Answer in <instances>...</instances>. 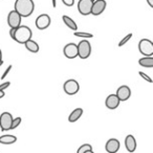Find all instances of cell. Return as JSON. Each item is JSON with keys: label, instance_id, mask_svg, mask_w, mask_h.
<instances>
[{"label": "cell", "instance_id": "6da1fadb", "mask_svg": "<svg viewBox=\"0 0 153 153\" xmlns=\"http://www.w3.org/2000/svg\"><path fill=\"white\" fill-rule=\"evenodd\" d=\"M35 10V3L33 0H16L15 9L14 11L17 12L21 17H30Z\"/></svg>", "mask_w": 153, "mask_h": 153}, {"label": "cell", "instance_id": "7a4b0ae2", "mask_svg": "<svg viewBox=\"0 0 153 153\" xmlns=\"http://www.w3.org/2000/svg\"><path fill=\"white\" fill-rule=\"evenodd\" d=\"M33 32L28 26L26 25H20L18 28L15 30V34H14L13 40L16 41L19 44H25L28 40L32 39Z\"/></svg>", "mask_w": 153, "mask_h": 153}, {"label": "cell", "instance_id": "3957f363", "mask_svg": "<svg viewBox=\"0 0 153 153\" xmlns=\"http://www.w3.org/2000/svg\"><path fill=\"white\" fill-rule=\"evenodd\" d=\"M78 57L80 59H87L89 58L90 53H91V45H90L89 41H87L86 39L80 41L78 44Z\"/></svg>", "mask_w": 153, "mask_h": 153}, {"label": "cell", "instance_id": "277c9868", "mask_svg": "<svg viewBox=\"0 0 153 153\" xmlns=\"http://www.w3.org/2000/svg\"><path fill=\"white\" fill-rule=\"evenodd\" d=\"M140 53L144 57H152L153 56V43L149 39H142L138 43Z\"/></svg>", "mask_w": 153, "mask_h": 153}, {"label": "cell", "instance_id": "5b68a950", "mask_svg": "<svg viewBox=\"0 0 153 153\" xmlns=\"http://www.w3.org/2000/svg\"><path fill=\"white\" fill-rule=\"evenodd\" d=\"M63 89L66 94L68 96H74L79 92L80 90V84L74 79H69L64 83Z\"/></svg>", "mask_w": 153, "mask_h": 153}, {"label": "cell", "instance_id": "8992f818", "mask_svg": "<svg viewBox=\"0 0 153 153\" xmlns=\"http://www.w3.org/2000/svg\"><path fill=\"white\" fill-rule=\"evenodd\" d=\"M13 119V115L10 112H2L0 114V129H1V131L11 130Z\"/></svg>", "mask_w": 153, "mask_h": 153}, {"label": "cell", "instance_id": "52a82bcc", "mask_svg": "<svg viewBox=\"0 0 153 153\" xmlns=\"http://www.w3.org/2000/svg\"><path fill=\"white\" fill-rule=\"evenodd\" d=\"M94 1L92 0H79L78 2V11L81 15L88 16L91 14V7Z\"/></svg>", "mask_w": 153, "mask_h": 153}, {"label": "cell", "instance_id": "ba28073f", "mask_svg": "<svg viewBox=\"0 0 153 153\" xmlns=\"http://www.w3.org/2000/svg\"><path fill=\"white\" fill-rule=\"evenodd\" d=\"M21 16L15 11H11L7 15V24L10 28H18L21 25Z\"/></svg>", "mask_w": 153, "mask_h": 153}, {"label": "cell", "instance_id": "9c48e42d", "mask_svg": "<svg viewBox=\"0 0 153 153\" xmlns=\"http://www.w3.org/2000/svg\"><path fill=\"white\" fill-rule=\"evenodd\" d=\"M51 22V17H49V15H47V14H41L40 16L37 17L35 23H36V26L38 30H43L49 27Z\"/></svg>", "mask_w": 153, "mask_h": 153}, {"label": "cell", "instance_id": "30bf717a", "mask_svg": "<svg viewBox=\"0 0 153 153\" xmlns=\"http://www.w3.org/2000/svg\"><path fill=\"white\" fill-rule=\"evenodd\" d=\"M106 7H107V2L105 0H94V3H92L91 14L90 15H94V16L101 15L106 10Z\"/></svg>", "mask_w": 153, "mask_h": 153}, {"label": "cell", "instance_id": "8fae6325", "mask_svg": "<svg viewBox=\"0 0 153 153\" xmlns=\"http://www.w3.org/2000/svg\"><path fill=\"white\" fill-rule=\"evenodd\" d=\"M63 53L67 59H74L78 57V47L76 43H68L64 46Z\"/></svg>", "mask_w": 153, "mask_h": 153}, {"label": "cell", "instance_id": "7c38bea8", "mask_svg": "<svg viewBox=\"0 0 153 153\" xmlns=\"http://www.w3.org/2000/svg\"><path fill=\"white\" fill-rule=\"evenodd\" d=\"M115 96L119 98V100L121 101V102L127 101L128 99L130 98V96H131V89H130V87H128L127 85H122L117 88Z\"/></svg>", "mask_w": 153, "mask_h": 153}, {"label": "cell", "instance_id": "4fadbf2b", "mask_svg": "<svg viewBox=\"0 0 153 153\" xmlns=\"http://www.w3.org/2000/svg\"><path fill=\"white\" fill-rule=\"evenodd\" d=\"M120 140L117 138H110V140H107L106 145H105V149L108 153H117L120 150Z\"/></svg>", "mask_w": 153, "mask_h": 153}, {"label": "cell", "instance_id": "5bb4252c", "mask_svg": "<svg viewBox=\"0 0 153 153\" xmlns=\"http://www.w3.org/2000/svg\"><path fill=\"white\" fill-rule=\"evenodd\" d=\"M120 103H121V101L119 100V98L115 94H109L106 98V101H105V105L110 110L117 109L120 106Z\"/></svg>", "mask_w": 153, "mask_h": 153}, {"label": "cell", "instance_id": "9a60e30c", "mask_svg": "<svg viewBox=\"0 0 153 153\" xmlns=\"http://www.w3.org/2000/svg\"><path fill=\"white\" fill-rule=\"evenodd\" d=\"M136 146H137V144H136V140L132 134H129V135L126 136L125 147H126V149H127L128 152H130V153L134 152V151L136 150Z\"/></svg>", "mask_w": 153, "mask_h": 153}, {"label": "cell", "instance_id": "2e32d148", "mask_svg": "<svg viewBox=\"0 0 153 153\" xmlns=\"http://www.w3.org/2000/svg\"><path fill=\"white\" fill-rule=\"evenodd\" d=\"M82 114H83V109L76 108L74 110H72V112L70 113L69 117H68V122H69V123H74V122H76L82 117Z\"/></svg>", "mask_w": 153, "mask_h": 153}, {"label": "cell", "instance_id": "e0dca14e", "mask_svg": "<svg viewBox=\"0 0 153 153\" xmlns=\"http://www.w3.org/2000/svg\"><path fill=\"white\" fill-rule=\"evenodd\" d=\"M17 142V137L15 135L11 134H4V135L0 136V144L2 145H12Z\"/></svg>", "mask_w": 153, "mask_h": 153}, {"label": "cell", "instance_id": "ac0fdd59", "mask_svg": "<svg viewBox=\"0 0 153 153\" xmlns=\"http://www.w3.org/2000/svg\"><path fill=\"white\" fill-rule=\"evenodd\" d=\"M62 19H63V22L64 24H65L67 27H69L70 30H74V32H76V28H78V25H76V23L74 22V19H71V18L69 17V16H66L64 15L63 17H62Z\"/></svg>", "mask_w": 153, "mask_h": 153}, {"label": "cell", "instance_id": "d6986e66", "mask_svg": "<svg viewBox=\"0 0 153 153\" xmlns=\"http://www.w3.org/2000/svg\"><path fill=\"white\" fill-rule=\"evenodd\" d=\"M24 45H25V48L27 49L28 51H30V53H38V51H39L38 43H37L36 41L32 40V39H30V40H28Z\"/></svg>", "mask_w": 153, "mask_h": 153}, {"label": "cell", "instance_id": "ffe728a7", "mask_svg": "<svg viewBox=\"0 0 153 153\" xmlns=\"http://www.w3.org/2000/svg\"><path fill=\"white\" fill-rule=\"evenodd\" d=\"M138 64L143 67L151 68L153 67V58L152 57H144L138 60Z\"/></svg>", "mask_w": 153, "mask_h": 153}, {"label": "cell", "instance_id": "44dd1931", "mask_svg": "<svg viewBox=\"0 0 153 153\" xmlns=\"http://www.w3.org/2000/svg\"><path fill=\"white\" fill-rule=\"evenodd\" d=\"M74 35L76 37H79V38H83V39H91L94 38V35L90 34V33H85V32H76L74 33Z\"/></svg>", "mask_w": 153, "mask_h": 153}, {"label": "cell", "instance_id": "7402d4cb", "mask_svg": "<svg viewBox=\"0 0 153 153\" xmlns=\"http://www.w3.org/2000/svg\"><path fill=\"white\" fill-rule=\"evenodd\" d=\"M89 150H92V146L90 144H84L79 147V149L76 150V153H85Z\"/></svg>", "mask_w": 153, "mask_h": 153}, {"label": "cell", "instance_id": "603a6c76", "mask_svg": "<svg viewBox=\"0 0 153 153\" xmlns=\"http://www.w3.org/2000/svg\"><path fill=\"white\" fill-rule=\"evenodd\" d=\"M132 36H133V35H132V33H129V34H128V35H126V36L124 37V38L122 39V40H121V41H120V42H119V44H117V45H119V47H122V46H124V45H125L126 43H127L128 41H129L130 39L132 38Z\"/></svg>", "mask_w": 153, "mask_h": 153}, {"label": "cell", "instance_id": "cb8c5ba5", "mask_svg": "<svg viewBox=\"0 0 153 153\" xmlns=\"http://www.w3.org/2000/svg\"><path fill=\"white\" fill-rule=\"evenodd\" d=\"M21 121H22V119L20 117L13 119V122H12V126H11V130L16 129V128H17L18 126H19L20 124H21Z\"/></svg>", "mask_w": 153, "mask_h": 153}, {"label": "cell", "instance_id": "d4e9b609", "mask_svg": "<svg viewBox=\"0 0 153 153\" xmlns=\"http://www.w3.org/2000/svg\"><path fill=\"white\" fill-rule=\"evenodd\" d=\"M138 74H140V76H142V78H143V79L145 80V81L149 82V83H152V79H151L150 76H147V74H145V72H143V71H140V72H138Z\"/></svg>", "mask_w": 153, "mask_h": 153}, {"label": "cell", "instance_id": "484cf974", "mask_svg": "<svg viewBox=\"0 0 153 153\" xmlns=\"http://www.w3.org/2000/svg\"><path fill=\"white\" fill-rule=\"evenodd\" d=\"M10 85H11V82L7 81V82H3V83L0 84V90H2V91H4L7 88L10 87Z\"/></svg>", "mask_w": 153, "mask_h": 153}, {"label": "cell", "instance_id": "4316f807", "mask_svg": "<svg viewBox=\"0 0 153 153\" xmlns=\"http://www.w3.org/2000/svg\"><path fill=\"white\" fill-rule=\"evenodd\" d=\"M12 68H13V66H12V65H10L9 67H7V69H5L4 74H3L2 76H1V78H0V79H1V80L5 79V78H7V74H10V71H11V70H12Z\"/></svg>", "mask_w": 153, "mask_h": 153}, {"label": "cell", "instance_id": "83f0119b", "mask_svg": "<svg viewBox=\"0 0 153 153\" xmlns=\"http://www.w3.org/2000/svg\"><path fill=\"white\" fill-rule=\"evenodd\" d=\"M62 2L66 5V7H72L74 4V0H62Z\"/></svg>", "mask_w": 153, "mask_h": 153}, {"label": "cell", "instance_id": "f1b7e54d", "mask_svg": "<svg viewBox=\"0 0 153 153\" xmlns=\"http://www.w3.org/2000/svg\"><path fill=\"white\" fill-rule=\"evenodd\" d=\"M14 34H15V28H10V36L12 39L14 38Z\"/></svg>", "mask_w": 153, "mask_h": 153}, {"label": "cell", "instance_id": "f546056e", "mask_svg": "<svg viewBox=\"0 0 153 153\" xmlns=\"http://www.w3.org/2000/svg\"><path fill=\"white\" fill-rule=\"evenodd\" d=\"M147 2H148L149 7H153V0H147Z\"/></svg>", "mask_w": 153, "mask_h": 153}, {"label": "cell", "instance_id": "4dcf8cb0", "mask_svg": "<svg viewBox=\"0 0 153 153\" xmlns=\"http://www.w3.org/2000/svg\"><path fill=\"white\" fill-rule=\"evenodd\" d=\"M4 96H5V92L2 91V90H0V99H2Z\"/></svg>", "mask_w": 153, "mask_h": 153}, {"label": "cell", "instance_id": "1f68e13d", "mask_svg": "<svg viewBox=\"0 0 153 153\" xmlns=\"http://www.w3.org/2000/svg\"><path fill=\"white\" fill-rule=\"evenodd\" d=\"M53 2V7H57V0H51Z\"/></svg>", "mask_w": 153, "mask_h": 153}, {"label": "cell", "instance_id": "d6a6232c", "mask_svg": "<svg viewBox=\"0 0 153 153\" xmlns=\"http://www.w3.org/2000/svg\"><path fill=\"white\" fill-rule=\"evenodd\" d=\"M0 61H3L2 60V51H1V49H0Z\"/></svg>", "mask_w": 153, "mask_h": 153}, {"label": "cell", "instance_id": "836d02e7", "mask_svg": "<svg viewBox=\"0 0 153 153\" xmlns=\"http://www.w3.org/2000/svg\"><path fill=\"white\" fill-rule=\"evenodd\" d=\"M85 153H94L92 150H89V151H87V152H85Z\"/></svg>", "mask_w": 153, "mask_h": 153}, {"label": "cell", "instance_id": "e575fe53", "mask_svg": "<svg viewBox=\"0 0 153 153\" xmlns=\"http://www.w3.org/2000/svg\"><path fill=\"white\" fill-rule=\"evenodd\" d=\"M3 65V61H0V66H2Z\"/></svg>", "mask_w": 153, "mask_h": 153}, {"label": "cell", "instance_id": "d590c367", "mask_svg": "<svg viewBox=\"0 0 153 153\" xmlns=\"http://www.w3.org/2000/svg\"><path fill=\"white\" fill-rule=\"evenodd\" d=\"M92 1H94V0H92Z\"/></svg>", "mask_w": 153, "mask_h": 153}]
</instances>
